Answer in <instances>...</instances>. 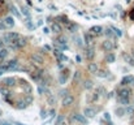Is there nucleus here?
<instances>
[{"instance_id":"obj_5","label":"nucleus","mask_w":134,"mask_h":125,"mask_svg":"<svg viewBox=\"0 0 134 125\" xmlns=\"http://www.w3.org/2000/svg\"><path fill=\"white\" fill-rule=\"evenodd\" d=\"M85 56H86V59H89V60H93V59H94V56H95V48H94L93 46H90L89 48H86Z\"/></svg>"},{"instance_id":"obj_45","label":"nucleus","mask_w":134,"mask_h":125,"mask_svg":"<svg viewBox=\"0 0 134 125\" xmlns=\"http://www.w3.org/2000/svg\"><path fill=\"white\" fill-rule=\"evenodd\" d=\"M1 73H3V72H1V70H0V74H1Z\"/></svg>"},{"instance_id":"obj_26","label":"nucleus","mask_w":134,"mask_h":125,"mask_svg":"<svg viewBox=\"0 0 134 125\" xmlns=\"http://www.w3.org/2000/svg\"><path fill=\"white\" fill-rule=\"evenodd\" d=\"M59 95H60L61 98H65V96L69 95V91L68 90H60V91H59Z\"/></svg>"},{"instance_id":"obj_40","label":"nucleus","mask_w":134,"mask_h":125,"mask_svg":"<svg viewBox=\"0 0 134 125\" xmlns=\"http://www.w3.org/2000/svg\"><path fill=\"white\" fill-rule=\"evenodd\" d=\"M43 31H44V34H48V33H50V29H48V27H44Z\"/></svg>"},{"instance_id":"obj_14","label":"nucleus","mask_w":134,"mask_h":125,"mask_svg":"<svg viewBox=\"0 0 134 125\" xmlns=\"http://www.w3.org/2000/svg\"><path fill=\"white\" fill-rule=\"evenodd\" d=\"M94 40V35L91 34V33H87V34H85V42L86 44H91Z\"/></svg>"},{"instance_id":"obj_21","label":"nucleus","mask_w":134,"mask_h":125,"mask_svg":"<svg viewBox=\"0 0 134 125\" xmlns=\"http://www.w3.org/2000/svg\"><path fill=\"white\" fill-rule=\"evenodd\" d=\"M105 60H107V63H115L116 57H115V55L113 54H108L107 57H105Z\"/></svg>"},{"instance_id":"obj_37","label":"nucleus","mask_w":134,"mask_h":125,"mask_svg":"<svg viewBox=\"0 0 134 125\" xmlns=\"http://www.w3.org/2000/svg\"><path fill=\"white\" fill-rule=\"evenodd\" d=\"M104 119H105V120H108V121H109V120H111V116H109V113H104Z\"/></svg>"},{"instance_id":"obj_35","label":"nucleus","mask_w":134,"mask_h":125,"mask_svg":"<svg viewBox=\"0 0 134 125\" xmlns=\"http://www.w3.org/2000/svg\"><path fill=\"white\" fill-rule=\"evenodd\" d=\"M65 81H66V76H65V77L61 76V77H60V82H61V83H65Z\"/></svg>"},{"instance_id":"obj_41","label":"nucleus","mask_w":134,"mask_h":125,"mask_svg":"<svg viewBox=\"0 0 134 125\" xmlns=\"http://www.w3.org/2000/svg\"><path fill=\"white\" fill-rule=\"evenodd\" d=\"M44 48H46V50H48V51H50V50H51V47H50V46H47V44H46V46H44Z\"/></svg>"},{"instance_id":"obj_7","label":"nucleus","mask_w":134,"mask_h":125,"mask_svg":"<svg viewBox=\"0 0 134 125\" xmlns=\"http://www.w3.org/2000/svg\"><path fill=\"white\" fill-rule=\"evenodd\" d=\"M90 33L93 35H96V37H99V35H102L103 33H104V30H103L102 26H93L90 29Z\"/></svg>"},{"instance_id":"obj_28","label":"nucleus","mask_w":134,"mask_h":125,"mask_svg":"<svg viewBox=\"0 0 134 125\" xmlns=\"http://www.w3.org/2000/svg\"><path fill=\"white\" fill-rule=\"evenodd\" d=\"M96 76H99V77H107V76H108V72H104V70H98Z\"/></svg>"},{"instance_id":"obj_4","label":"nucleus","mask_w":134,"mask_h":125,"mask_svg":"<svg viewBox=\"0 0 134 125\" xmlns=\"http://www.w3.org/2000/svg\"><path fill=\"white\" fill-rule=\"evenodd\" d=\"M117 94H119V98H129L130 94H132V91H130V89H128V87H122V89L119 90Z\"/></svg>"},{"instance_id":"obj_12","label":"nucleus","mask_w":134,"mask_h":125,"mask_svg":"<svg viewBox=\"0 0 134 125\" xmlns=\"http://www.w3.org/2000/svg\"><path fill=\"white\" fill-rule=\"evenodd\" d=\"M129 83H134V77L133 76H125L121 81V85H129Z\"/></svg>"},{"instance_id":"obj_1","label":"nucleus","mask_w":134,"mask_h":125,"mask_svg":"<svg viewBox=\"0 0 134 125\" xmlns=\"http://www.w3.org/2000/svg\"><path fill=\"white\" fill-rule=\"evenodd\" d=\"M20 38H21V35H20L18 33L10 31V33H7V34H4V42H5V43H8V44H10V43H13V42H16L17 39H20Z\"/></svg>"},{"instance_id":"obj_9","label":"nucleus","mask_w":134,"mask_h":125,"mask_svg":"<svg viewBox=\"0 0 134 125\" xmlns=\"http://www.w3.org/2000/svg\"><path fill=\"white\" fill-rule=\"evenodd\" d=\"M73 102H74V98L72 95H68V96H65V98H63V105L64 107H70V105L73 104Z\"/></svg>"},{"instance_id":"obj_29","label":"nucleus","mask_w":134,"mask_h":125,"mask_svg":"<svg viewBox=\"0 0 134 125\" xmlns=\"http://www.w3.org/2000/svg\"><path fill=\"white\" fill-rule=\"evenodd\" d=\"M0 93H1L3 95H8V94H9V91H8L7 87H1V89H0Z\"/></svg>"},{"instance_id":"obj_18","label":"nucleus","mask_w":134,"mask_h":125,"mask_svg":"<svg viewBox=\"0 0 134 125\" xmlns=\"http://www.w3.org/2000/svg\"><path fill=\"white\" fill-rule=\"evenodd\" d=\"M47 100H48V104H51V105H54L56 103V98H55V95H52V94L47 95Z\"/></svg>"},{"instance_id":"obj_44","label":"nucleus","mask_w":134,"mask_h":125,"mask_svg":"<svg viewBox=\"0 0 134 125\" xmlns=\"http://www.w3.org/2000/svg\"><path fill=\"white\" fill-rule=\"evenodd\" d=\"M3 125H10L9 123H4V124H3Z\"/></svg>"},{"instance_id":"obj_43","label":"nucleus","mask_w":134,"mask_h":125,"mask_svg":"<svg viewBox=\"0 0 134 125\" xmlns=\"http://www.w3.org/2000/svg\"><path fill=\"white\" fill-rule=\"evenodd\" d=\"M16 125H25V124H21V123H16Z\"/></svg>"},{"instance_id":"obj_20","label":"nucleus","mask_w":134,"mask_h":125,"mask_svg":"<svg viewBox=\"0 0 134 125\" xmlns=\"http://www.w3.org/2000/svg\"><path fill=\"white\" fill-rule=\"evenodd\" d=\"M83 87H85L86 90H90V89H93V82H91L90 80H86V81L83 82Z\"/></svg>"},{"instance_id":"obj_11","label":"nucleus","mask_w":134,"mask_h":125,"mask_svg":"<svg viewBox=\"0 0 134 125\" xmlns=\"http://www.w3.org/2000/svg\"><path fill=\"white\" fill-rule=\"evenodd\" d=\"M87 68H89V72H90V73H94V74H96L98 70H99V66H98L96 63H90Z\"/></svg>"},{"instance_id":"obj_32","label":"nucleus","mask_w":134,"mask_h":125,"mask_svg":"<svg viewBox=\"0 0 134 125\" xmlns=\"http://www.w3.org/2000/svg\"><path fill=\"white\" fill-rule=\"evenodd\" d=\"M112 30H113V31H115V34L117 35V37H121V35H122V33L120 31L119 29H116V27H112Z\"/></svg>"},{"instance_id":"obj_46","label":"nucleus","mask_w":134,"mask_h":125,"mask_svg":"<svg viewBox=\"0 0 134 125\" xmlns=\"http://www.w3.org/2000/svg\"><path fill=\"white\" fill-rule=\"evenodd\" d=\"M0 115H1V111H0Z\"/></svg>"},{"instance_id":"obj_19","label":"nucleus","mask_w":134,"mask_h":125,"mask_svg":"<svg viewBox=\"0 0 134 125\" xmlns=\"http://www.w3.org/2000/svg\"><path fill=\"white\" fill-rule=\"evenodd\" d=\"M8 54H9V52H8V50L7 48H1L0 50V59H5V57L8 56Z\"/></svg>"},{"instance_id":"obj_39","label":"nucleus","mask_w":134,"mask_h":125,"mask_svg":"<svg viewBox=\"0 0 134 125\" xmlns=\"http://www.w3.org/2000/svg\"><path fill=\"white\" fill-rule=\"evenodd\" d=\"M4 27H5V24H4V21H3V22H0V30H1V29H4Z\"/></svg>"},{"instance_id":"obj_36","label":"nucleus","mask_w":134,"mask_h":125,"mask_svg":"<svg viewBox=\"0 0 134 125\" xmlns=\"http://www.w3.org/2000/svg\"><path fill=\"white\" fill-rule=\"evenodd\" d=\"M73 78H74V80H78V78H79V72H76V73H74Z\"/></svg>"},{"instance_id":"obj_34","label":"nucleus","mask_w":134,"mask_h":125,"mask_svg":"<svg viewBox=\"0 0 134 125\" xmlns=\"http://www.w3.org/2000/svg\"><path fill=\"white\" fill-rule=\"evenodd\" d=\"M40 117H42V119L47 117V112H46V111H42V112H40Z\"/></svg>"},{"instance_id":"obj_16","label":"nucleus","mask_w":134,"mask_h":125,"mask_svg":"<svg viewBox=\"0 0 134 125\" xmlns=\"http://www.w3.org/2000/svg\"><path fill=\"white\" fill-rule=\"evenodd\" d=\"M51 27H52V31H55V33H61V26L57 24V22H54Z\"/></svg>"},{"instance_id":"obj_6","label":"nucleus","mask_w":134,"mask_h":125,"mask_svg":"<svg viewBox=\"0 0 134 125\" xmlns=\"http://www.w3.org/2000/svg\"><path fill=\"white\" fill-rule=\"evenodd\" d=\"M73 120L77 121V123H81V124H87V119H86V116L85 115H79V113L73 115Z\"/></svg>"},{"instance_id":"obj_15","label":"nucleus","mask_w":134,"mask_h":125,"mask_svg":"<svg viewBox=\"0 0 134 125\" xmlns=\"http://www.w3.org/2000/svg\"><path fill=\"white\" fill-rule=\"evenodd\" d=\"M56 43H59V44H61V46H64V47H66V38L65 37H59L57 39H56Z\"/></svg>"},{"instance_id":"obj_42","label":"nucleus","mask_w":134,"mask_h":125,"mask_svg":"<svg viewBox=\"0 0 134 125\" xmlns=\"http://www.w3.org/2000/svg\"><path fill=\"white\" fill-rule=\"evenodd\" d=\"M4 46V43H3V40H0V47H3Z\"/></svg>"},{"instance_id":"obj_8","label":"nucleus","mask_w":134,"mask_h":125,"mask_svg":"<svg viewBox=\"0 0 134 125\" xmlns=\"http://www.w3.org/2000/svg\"><path fill=\"white\" fill-rule=\"evenodd\" d=\"M83 115H85L86 117H94V116L96 115V111L91 107H86L85 110H83Z\"/></svg>"},{"instance_id":"obj_30","label":"nucleus","mask_w":134,"mask_h":125,"mask_svg":"<svg viewBox=\"0 0 134 125\" xmlns=\"http://www.w3.org/2000/svg\"><path fill=\"white\" fill-rule=\"evenodd\" d=\"M104 34L107 35V37H109V38H111V37L113 35V33L111 31V29H105V30H104Z\"/></svg>"},{"instance_id":"obj_24","label":"nucleus","mask_w":134,"mask_h":125,"mask_svg":"<svg viewBox=\"0 0 134 125\" xmlns=\"http://www.w3.org/2000/svg\"><path fill=\"white\" fill-rule=\"evenodd\" d=\"M125 60L129 63V65H134V59H133L132 56H129V55H125Z\"/></svg>"},{"instance_id":"obj_22","label":"nucleus","mask_w":134,"mask_h":125,"mask_svg":"<svg viewBox=\"0 0 134 125\" xmlns=\"http://www.w3.org/2000/svg\"><path fill=\"white\" fill-rule=\"evenodd\" d=\"M21 10H22V13H24V15L27 17V21H30V12H29V9H27L26 7H22Z\"/></svg>"},{"instance_id":"obj_17","label":"nucleus","mask_w":134,"mask_h":125,"mask_svg":"<svg viewBox=\"0 0 134 125\" xmlns=\"http://www.w3.org/2000/svg\"><path fill=\"white\" fill-rule=\"evenodd\" d=\"M4 83H5L7 86H13V85L16 83V80L12 78V77H9V78H5V80H4Z\"/></svg>"},{"instance_id":"obj_13","label":"nucleus","mask_w":134,"mask_h":125,"mask_svg":"<svg viewBox=\"0 0 134 125\" xmlns=\"http://www.w3.org/2000/svg\"><path fill=\"white\" fill-rule=\"evenodd\" d=\"M4 24L7 27H12L13 25H15V20H13V17H7L4 20Z\"/></svg>"},{"instance_id":"obj_33","label":"nucleus","mask_w":134,"mask_h":125,"mask_svg":"<svg viewBox=\"0 0 134 125\" xmlns=\"http://www.w3.org/2000/svg\"><path fill=\"white\" fill-rule=\"evenodd\" d=\"M64 120V116H59L57 117V121H56V125H60V123Z\"/></svg>"},{"instance_id":"obj_2","label":"nucleus","mask_w":134,"mask_h":125,"mask_svg":"<svg viewBox=\"0 0 134 125\" xmlns=\"http://www.w3.org/2000/svg\"><path fill=\"white\" fill-rule=\"evenodd\" d=\"M116 47V44L113 43L112 40H104L102 43V48L104 50V51H107V52H109V51H112L113 48Z\"/></svg>"},{"instance_id":"obj_23","label":"nucleus","mask_w":134,"mask_h":125,"mask_svg":"<svg viewBox=\"0 0 134 125\" xmlns=\"http://www.w3.org/2000/svg\"><path fill=\"white\" fill-rule=\"evenodd\" d=\"M68 30H69L70 33H74V31L77 30V25H76V24H69V25H68Z\"/></svg>"},{"instance_id":"obj_38","label":"nucleus","mask_w":134,"mask_h":125,"mask_svg":"<svg viewBox=\"0 0 134 125\" xmlns=\"http://www.w3.org/2000/svg\"><path fill=\"white\" fill-rule=\"evenodd\" d=\"M126 112H128V113H133V112H134V110L129 107V108H126Z\"/></svg>"},{"instance_id":"obj_25","label":"nucleus","mask_w":134,"mask_h":125,"mask_svg":"<svg viewBox=\"0 0 134 125\" xmlns=\"http://www.w3.org/2000/svg\"><path fill=\"white\" fill-rule=\"evenodd\" d=\"M10 12L13 13V15L16 16V17H20V13H18V10H17V8L15 7V5H12V7H10Z\"/></svg>"},{"instance_id":"obj_27","label":"nucleus","mask_w":134,"mask_h":125,"mask_svg":"<svg viewBox=\"0 0 134 125\" xmlns=\"http://www.w3.org/2000/svg\"><path fill=\"white\" fill-rule=\"evenodd\" d=\"M125 112H126V110H122V108H116V113L119 116H124Z\"/></svg>"},{"instance_id":"obj_31","label":"nucleus","mask_w":134,"mask_h":125,"mask_svg":"<svg viewBox=\"0 0 134 125\" xmlns=\"http://www.w3.org/2000/svg\"><path fill=\"white\" fill-rule=\"evenodd\" d=\"M122 104H129V98H119Z\"/></svg>"},{"instance_id":"obj_10","label":"nucleus","mask_w":134,"mask_h":125,"mask_svg":"<svg viewBox=\"0 0 134 125\" xmlns=\"http://www.w3.org/2000/svg\"><path fill=\"white\" fill-rule=\"evenodd\" d=\"M31 60H33L35 64H43V61H44L43 56H42L40 54H33V55H31Z\"/></svg>"},{"instance_id":"obj_3","label":"nucleus","mask_w":134,"mask_h":125,"mask_svg":"<svg viewBox=\"0 0 134 125\" xmlns=\"http://www.w3.org/2000/svg\"><path fill=\"white\" fill-rule=\"evenodd\" d=\"M26 44V40L24 39V38H20V39H17L16 42H13V43H10V48H22V47Z\"/></svg>"}]
</instances>
